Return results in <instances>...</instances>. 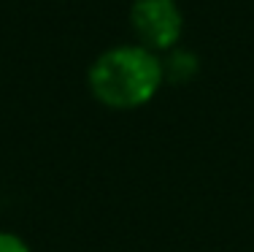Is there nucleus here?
<instances>
[{
	"mask_svg": "<svg viewBox=\"0 0 254 252\" xmlns=\"http://www.w3.org/2000/svg\"><path fill=\"white\" fill-rule=\"evenodd\" d=\"M165 82V63L141 44H119L95 57L89 68V89L108 109L146 106Z\"/></svg>",
	"mask_w": 254,
	"mask_h": 252,
	"instance_id": "1",
	"label": "nucleus"
},
{
	"mask_svg": "<svg viewBox=\"0 0 254 252\" xmlns=\"http://www.w3.org/2000/svg\"><path fill=\"white\" fill-rule=\"evenodd\" d=\"M130 27L138 44L157 55L179 44L184 33V14L176 0H135L130 5Z\"/></svg>",
	"mask_w": 254,
	"mask_h": 252,
	"instance_id": "2",
	"label": "nucleus"
},
{
	"mask_svg": "<svg viewBox=\"0 0 254 252\" xmlns=\"http://www.w3.org/2000/svg\"><path fill=\"white\" fill-rule=\"evenodd\" d=\"M0 252H30V247L19 236H14L8 231H0Z\"/></svg>",
	"mask_w": 254,
	"mask_h": 252,
	"instance_id": "3",
	"label": "nucleus"
}]
</instances>
